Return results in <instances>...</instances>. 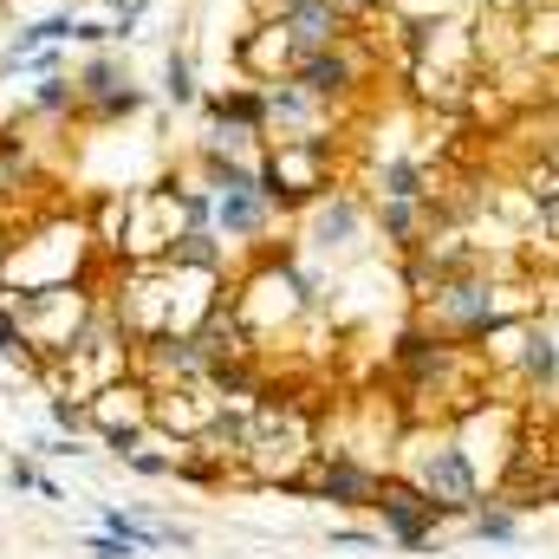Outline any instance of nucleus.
I'll use <instances>...</instances> for the list:
<instances>
[{"instance_id":"nucleus-1","label":"nucleus","mask_w":559,"mask_h":559,"mask_svg":"<svg viewBox=\"0 0 559 559\" xmlns=\"http://www.w3.org/2000/svg\"><path fill=\"white\" fill-rule=\"evenodd\" d=\"M215 286L222 274L209 267H182V261H138L118 286V325L131 338H169V332H202L215 312Z\"/></svg>"},{"instance_id":"nucleus-10","label":"nucleus","mask_w":559,"mask_h":559,"mask_svg":"<svg viewBox=\"0 0 559 559\" xmlns=\"http://www.w3.org/2000/svg\"><path fill=\"white\" fill-rule=\"evenodd\" d=\"M358 228H365V215H358V202L352 195H319L312 202V248H352L358 241Z\"/></svg>"},{"instance_id":"nucleus-2","label":"nucleus","mask_w":559,"mask_h":559,"mask_svg":"<svg viewBox=\"0 0 559 559\" xmlns=\"http://www.w3.org/2000/svg\"><path fill=\"white\" fill-rule=\"evenodd\" d=\"M92 241H98V235H92L79 215H52V222H39L26 241H7L0 286L33 293V286H66V280H85Z\"/></svg>"},{"instance_id":"nucleus-6","label":"nucleus","mask_w":559,"mask_h":559,"mask_svg":"<svg viewBox=\"0 0 559 559\" xmlns=\"http://www.w3.org/2000/svg\"><path fill=\"white\" fill-rule=\"evenodd\" d=\"M85 417L98 423L111 442H138V429L150 423V391L118 378V384H105L98 397H85Z\"/></svg>"},{"instance_id":"nucleus-19","label":"nucleus","mask_w":559,"mask_h":559,"mask_svg":"<svg viewBox=\"0 0 559 559\" xmlns=\"http://www.w3.org/2000/svg\"><path fill=\"white\" fill-rule=\"evenodd\" d=\"M163 98L169 105H195V66H189V52L163 59Z\"/></svg>"},{"instance_id":"nucleus-9","label":"nucleus","mask_w":559,"mask_h":559,"mask_svg":"<svg viewBox=\"0 0 559 559\" xmlns=\"http://www.w3.org/2000/svg\"><path fill=\"white\" fill-rule=\"evenodd\" d=\"M209 118H215V131H248V138H267V85H228V92H215L209 98Z\"/></svg>"},{"instance_id":"nucleus-14","label":"nucleus","mask_w":559,"mask_h":559,"mask_svg":"<svg viewBox=\"0 0 559 559\" xmlns=\"http://www.w3.org/2000/svg\"><path fill=\"white\" fill-rule=\"evenodd\" d=\"M514 358H521V378L527 384H554L559 378V345L547 332H521V352Z\"/></svg>"},{"instance_id":"nucleus-18","label":"nucleus","mask_w":559,"mask_h":559,"mask_svg":"<svg viewBox=\"0 0 559 559\" xmlns=\"http://www.w3.org/2000/svg\"><path fill=\"white\" fill-rule=\"evenodd\" d=\"M417 209L423 202H384V209H378V228H384L391 248H423L417 241Z\"/></svg>"},{"instance_id":"nucleus-5","label":"nucleus","mask_w":559,"mask_h":559,"mask_svg":"<svg viewBox=\"0 0 559 559\" xmlns=\"http://www.w3.org/2000/svg\"><path fill=\"white\" fill-rule=\"evenodd\" d=\"M235 59H241V72H248L254 85H274V79H286V72L299 66V39H293V26H286L280 13H261V20L241 33Z\"/></svg>"},{"instance_id":"nucleus-15","label":"nucleus","mask_w":559,"mask_h":559,"mask_svg":"<svg viewBox=\"0 0 559 559\" xmlns=\"http://www.w3.org/2000/svg\"><path fill=\"white\" fill-rule=\"evenodd\" d=\"M26 105H33L39 118H72V111H79V85H72L66 72H52V79H39V85H33V98H26Z\"/></svg>"},{"instance_id":"nucleus-8","label":"nucleus","mask_w":559,"mask_h":559,"mask_svg":"<svg viewBox=\"0 0 559 559\" xmlns=\"http://www.w3.org/2000/svg\"><path fill=\"white\" fill-rule=\"evenodd\" d=\"M267 222H274V202L261 195V182H248V189H215V228H222L228 241H254V235H267Z\"/></svg>"},{"instance_id":"nucleus-21","label":"nucleus","mask_w":559,"mask_h":559,"mask_svg":"<svg viewBox=\"0 0 559 559\" xmlns=\"http://www.w3.org/2000/svg\"><path fill=\"white\" fill-rule=\"evenodd\" d=\"M338 7H345V20H352V26H365V20L391 13V0H338Z\"/></svg>"},{"instance_id":"nucleus-4","label":"nucleus","mask_w":559,"mask_h":559,"mask_svg":"<svg viewBox=\"0 0 559 559\" xmlns=\"http://www.w3.org/2000/svg\"><path fill=\"white\" fill-rule=\"evenodd\" d=\"M306 293H312V286L293 274V267H267V274L235 299V319H241V332H254V338H261V332L286 325V319L306 306Z\"/></svg>"},{"instance_id":"nucleus-20","label":"nucleus","mask_w":559,"mask_h":559,"mask_svg":"<svg viewBox=\"0 0 559 559\" xmlns=\"http://www.w3.org/2000/svg\"><path fill=\"white\" fill-rule=\"evenodd\" d=\"M111 7V26H118V39H131L138 33V20L150 13V0H105Z\"/></svg>"},{"instance_id":"nucleus-17","label":"nucleus","mask_w":559,"mask_h":559,"mask_svg":"<svg viewBox=\"0 0 559 559\" xmlns=\"http://www.w3.org/2000/svg\"><path fill=\"white\" fill-rule=\"evenodd\" d=\"M26 176H33V143L20 131H0V195H13Z\"/></svg>"},{"instance_id":"nucleus-11","label":"nucleus","mask_w":559,"mask_h":559,"mask_svg":"<svg viewBox=\"0 0 559 559\" xmlns=\"http://www.w3.org/2000/svg\"><path fill=\"white\" fill-rule=\"evenodd\" d=\"M72 85H79V105H98V98L124 92V85H131V72H124V59H118V52H105V46H98V52L72 72Z\"/></svg>"},{"instance_id":"nucleus-7","label":"nucleus","mask_w":559,"mask_h":559,"mask_svg":"<svg viewBox=\"0 0 559 559\" xmlns=\"http://www.w3.org/2000/svg\"><path fill=\"white\" fill-rule=\"evenodd\" d=\"M280 20L293 26V39H299V52H319V46H338V39L352 33V20H345V7H338V0H280Z\"/></svg>"},{"instance_id":"nucleus-3","label":"nucleus","mask_w":559,"mask_h":559,"mask_svg":"<svg viewBox=\"0 0 559 559\" xmlns=\"http://www.w3.org/2000/svg\"><path fill=\"white\" fill-rule=\"evenodd\" d=\"M7 299H13L20 338H26L33 352H46V358L72 352V345L92 332V319H98V299H92V286H85V280H66V286H33V293H7Z\"/></svg>"},{"instance_id":"nucleus-16","label":"nucleus","mask_w":559,"mask_h":559,"mask_svg":"<svg viewBox=\"0 0 559 559\" xmlns=\"http://www.w3.org/2000/svg\"><path fill=\"white\" fill-rule=\"evenodd\" d=\"M143 105V85H124V92H111V98H98V105H79V118L85 124H124V118H138Z\"/></svg>"},{"instance_id":"nucleus-12","label":"nucleus","mask_w":559,"mask_h":559,"mask_svg":"<svg viewBox=\"0 0 559 559\" xmlns=\"http://www.w3.org/2000/svg\"><path fill=\"white\" fill-rule=\"evenodd\" d=\"M378 195L384 202H423L429 195V169H423L417 156H384L378 163Z\"/></svg>"},{"instance_id":"nucleus-13","label":"nucleus","mask_w":559,"mask_h":559,"mask_svg":"<svg viewBox=\"0 0 559 559\" xmlns=\"http://www.w3.org/2000/svg\"><path fill=\"white\" fill-rule=\"evenodd\" d=\"M521 52L559 66V0H534V7H527V20H521Z\"/></svg>"}]
</instances>
